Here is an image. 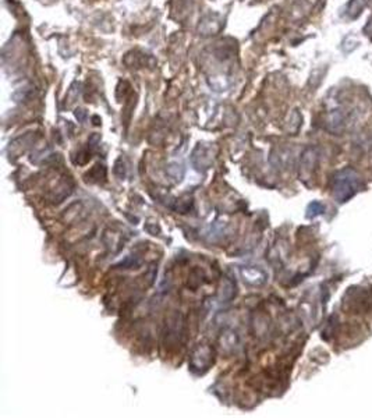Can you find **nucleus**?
<instances>
[{"instance_id":"obj_6","label":"nucleus","mask_w":372,"mask_h":418,"mask_svg":"<svg viewBox=\"0 0 372 418\" xmlns=\"http://www.w3.org/2000/svg\"><path fill=\"white\" fill-rule=\"evenodd\" d=\"M85 110H82V109H77V112H76V117L78 120H80V121H84V119H85Z\"/></svg>"},{"instance_id":"obj_5","label":"nucleus","mask_w":372,"mask_h":418,"mask_svg":"<svg viewBox=\"0 0 372 418\" xmlns=\"http://www.w3.org/2000/svg\"><path fill=\"white\" fill-rule=\"evenodd\" d=\"M133 54H134V57L131 56V53H129V56H131V57H133V61H129V63H126V65L130 66V67H135V69H140V67H144V66H146V60H152L149 54L141 53V52H133Z\"/></svg>"},{"instance_id":"obj_1","label":"nucleus","mask_w":372,"mask_h":418,"mask_svg":"<svg viewBox=\"0 0 372 418\" xmlns=\"http://www.w3.org/2000/svg\"><path fill=\"white\" fill-rule=\"evenodd\" d=\"M213 361V351L208 346H198L195 348L191 359H190V367L193 371L197 372H204L209 368V365Z\"/></svg>"},{"instance_id":"obj_3","label":"nucleus","mask_w":372,"mask_h":418,"mask_svg":"<svg viewBox=\"0 0 372 418\" xmlns=\"http://www.w3.org/2000/svg\"><path fill=\"white\" fill-rule=\"evenodd\" d=\"M209 153L210 148L205 147L204 144H198V145H197V148L194 149V152H193V157H191V159H198V157H200V162L195 163L197 169L206 168V166L209 165L210 160H212V157L206 156V155H209Z\"/></svg>"},{"instance_id":"obj_4","label":"nucleus","mask_w":372,"mask_h":418,"mask_svg":"<svg viewBox=\"0 0 372 418\" xmlns=\"http://www.w3.org/2000/svg\"><path fill=\"white\" fill-rule=\"evenodd\" d=\"M368 0H350L347 5H346V16L354 20L360 16L364 10V7L367 6Z\"/></svg>"},{"instance_id":"obj_2","label":"nucleus","mask_w":372,"mask_h":418,"mask_svg":"<svg viewBox=\"0 0 372 418\" xmlns=\"http://www.w3.org/2000/svg\"><path fill=\"white\" fill-rule=\"evenodd\" d=\"M240 276L244 282L251 286H261L266 280V273H265L259 266H243L240 268Z\"/></svg>"}]
</instances>
